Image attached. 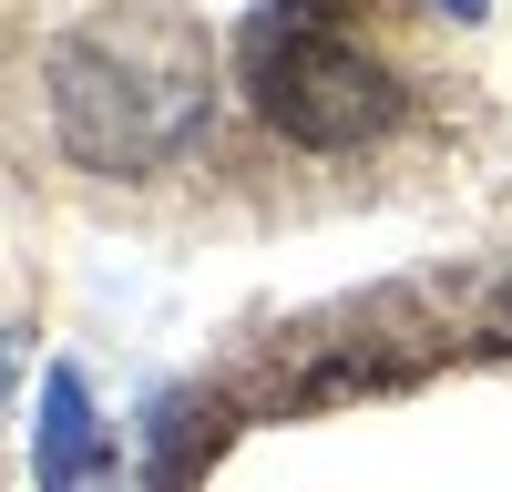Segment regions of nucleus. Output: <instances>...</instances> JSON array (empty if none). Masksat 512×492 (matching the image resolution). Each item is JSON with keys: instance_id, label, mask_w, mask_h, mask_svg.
Masks as SVG:
<instances>
[{"instance_id": "1", "label": "nucleus", "mask_w": 512, "mask_h": 492, "mask_svg": "<svg viewBox=\"0 0 512 492\" xmlns=\"http://www.w3.org/2000/svg\"><path fill=\"white\" fill-rule=\"evenodd\" d=\"M216 52L175 0H113L52 41V134L93 175H164L205 144Z\"/></svg>"}, {"instance_id": "2", "label": "nucleus", "mask_w": 512, "mask_h": 492, "mask_svg": "<svg viewBox=\"0 0 512 492\" xmlns=\"http://www.w3.org/2000/svg\"><path fill=\"white\" fill-rule=\"evenodd\" d=\"M236 72H246V103L287 144H318V154L369 144L400 123V82L349 31V0H267L236 31Z\"/></svg>"}, {"instance_id": "3", "label": "nucleus", "mask_w": 512, "mask_h": 492, "mask_svg": "<svg viewBox=\"0 0 512 492\" xmlns=\"http://www.w3.org/2000/svg\"><path fill=\"white\" fill-rule=\"evenodd\" d=\"M31 472H41V492H113V431L93 421V390H82V369H52V380H41Z\"/></svg>"}, {"instance_id": "4", "label": "nucleus", "mask_w": 512, "mask_h": 492, "mask_svg": "<svg viewBox=\"0 0 512 492\" xmlns=\"http://www.w3.org/2000/svg\"><path fill=\"white\" fill-rule=\"evenodd\" d=\"M11 380H21V349L0 339V410H11Z\"/></svg>"}, {"instance_id": "5", "label": "nucleus", "mask_w": 512, "mask_h": 492, "mask_svg": "<svg viewBox=\"0 0 512 492\" xmlns=\"http://www.w3.org/2000/svg\"><path fill=\"white\" fill-rule=\"evenodd\" d=\"M441 11H451V21H482V0H441Z\"/></svg>"}, {"instance_id": "6", "label": "nucleus", "mask_w": 512, "mask_h": 492, "mask_svg": "<svg viewBox=\"0 0 512 492\" xmlns=\"http://www.w3.org/2000/svg\"><path fill=\"white\" fill-rule=\"evenodd\" d=\"M502 308H512V287H502Z\"/></svg>"}]
</instances>
